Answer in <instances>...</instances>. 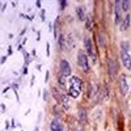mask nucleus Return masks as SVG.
I'll return each instance as SVG.
<instances>
[{
  "label": "nucleus",
  "instance_id": "nucleus-17",
  "mask_svg": "<svg viewBox=\"0 0 131 131\" xmlns=\"http://www.w3.org/2000/svg\"><path fill=\"white\" fill-rule=\"evenodd\" d=\"M38 4V7H40V1H37L36 2V5Z\"/></svg>",
  "mask_w": 131,
  "mask_h": 131
},
{
  "label": "nucleus",
  "instance_id": "nucleus-15",
  "mask_svg": "<svg viewBox=\"0 0 131 131\" xmlns=\"http://www.w3.org/2000/svg\"><path fill=\"white\" fill-rule=\"evenodd\" d=\"M54 38H57V24L54 23Z\"/></svg>",
  "mask_w": 131,
  "mask_h": 131
},
{
  "label": "nucleus",
  "instance_id": "nucleus-5",
  "mask_svg": "<svg viewBox=\"0 0 131 131\" xmlns=\"http://www.w3.org/2000/svg\"><path fill=\"white\" fill-rule=\"evenodd\" d=\"M115 23L119 24L121 19V2L117 0L115 2Z\"/></svg>",
  "mask_w": 131,
  "mask_h": 131
},
{
  "label": "nucleus",
  "instance_id": "nucleus-2",
  "mask_svg": "<svg viewBox=\"0 0 131 131\" xmlns=\"http://www.w3.org/2000/svg\"><path fill=\"white\" fill-rule=\"evenodd\" d=\"M78 64L85 72H87L89 70V65L88 58L83 52L80 51L78 53Z\"/></svg>",
  "mask_w": 131,
  "mask_h": 131
},
{
  "label": "nucleus",
  "instance_id": "nucleus-4",
  "mask_svg": "<svg viewBox=\"0 0 131 131\" xmlns=\"http://www.w3.org/2000/svg\"><path fill=\"white\" fill-rule=\"evenodd\" d=\"M119 87H120V91L123 95H125L128 92V85L127 83V78L124 74H122L119 79Z\"/></svg>",
  "mask_w": 131,
  "mask_h": 131
},
{
  "label": "nucleus",
  "instance_id": "nucleus-13",
  "mask_svg": "<svg viewBox=\"0 0 131 131\" xmlns=\"http://www.w3.org/2000/svg\"><path fill=\"white\" fill-rule=\"evenodd\" d=\"M129 5H130V2L128 0H124L122 2V9L124 11H127L129 8Z\"/></svg>",
  "mask_w": 131,
  "mask_h": 131
},
{
  "label": "nucleus",
  "instance_id": "nucleus-3",
  "mask_svg": "<svg viewBox=\"0 0 131 131\" xmlns=\"http://www.w3.org/2000/svg\"><path fill=\"white\" fill-rule=\"evenodd\" d=\"M60 70H61V72L63 76H64V77H68V76H70L71 75L72 70H71L70 64H69V62L67 60H62L60 62Z\"/></svg>",
  "mask_w": 131,
  "mask_h": 131
},
{
  "label": "nucleus",
  "instance_id": "nucleus-12",
  "mask_svg": "<svg viewBox=\"0 0 131 131\" xmlns=\"http://www.w3.org/2000/svg\"><path fill=\"white\" fill-rule=\"evenodd\" d=\"M76 12L78 14V17L81 21H83L85 20V13H84L83 10L81 7H78L76 9Z\"/></svg>",
  "mask_w": 131,
  "mask_h": 131
},
{
  "label": "nucleus",
  "instance_id": "nucleus-9",
  "mask_svg": "<svg viewBox=\"0 0 131 131\" xmlns=\"http://www.w3.org/2000/svg\"><path fill=\"white\" fill-rule=\"evenodd\" d=\"M130 16L129 15H127V16L125 17V20L123 21L122 24L120 26V28H119L120 31H123L127 30V28L130 26Z\"/></svg>",
  "mask_w": 131,
  "mask_h": 131
},
{
  "label": "nucleus",
  "instance_id": "nucleus-10",
  "mask_svg": "<svg viewBox=\"0 0 131 131\" xmlns=\"http://www.w3.org/2000/svg\"><path fill=\"white\" fill-rule=\"evenodd\" d=\"M84 43H85V49L86 50L87 53L91 55L92 54V42H91L90 37H86L84 40Z\"/></svg>",
  "mask_w": 131,
  "mask_h": 131
},
{
  "label": "nucleus",
  "instance_id": "nucleus-11",
  "mask_svg": "<svg viewBox=\"0 0 131 131\" xmlns=\"http://www.w3.org/2000/svg\"><path fill=\"white\" fill-rule=\"evenodd\" d=\"M78 116H79V119L82 123H85L87 119V116H86V112L85 109L80 108L78 111Z\"/></svg>",
  "mask_w": 131,
  "mask_h": 131
},
{
  "label": "nucleus",
  "instance_id": "nucleus-7",
  "mask_svg": "<svg viewBox=\"0 0 131 131\" xmlns=\"http://www.w3.org/2000/svg\"><path fill=\"white\" fill-rule=\"evenodd\" d=\"M51 131H64V127L57 119L52 120L51 123Z\"/></svg>",
  "mask_w": 131,
  "mask_h": 131
},
{
  "label": "nucleus",
  "instance_id": "nucleus-1",
  "mask_svg": "<svg viewBox=\"0 0 131 131\" xmlns=\"http://www.w3.org/2000/svg\"><path fill=\"white\" fill-rule=\"evenodd\" d=\"M69 94L73 98H78L82 89V81L77 76H73L70 81Z\"/></svg>",
  "mask_w": 131,
  "mask_h": 131
},
{
  "label": "nucleus",
  "instance_id": "nucleus-14",
  "mask_svg": "<svg viewBox=\"0 0 131 131\" xmlns=\"http://www.w3.org/2000/svg\"><path fill=\"white\" fill-rule=\"evenodd\" d=\"M50 45H49V43H47V57H49L50 56Z\"/></svg>",
  "mask_w": 131,
  "mask_h": 131
},
{
  "label": "nucleus",
  "instance_id": "nucleus-6",
  "mask_svg": "<svg viewBox=\"0 0 131 131\" xmlns=\"http://www.w3.org/2000/svg\"><path fill=\"white\" fill-rule=\"evenodd\" d=\"M121 59L123 64L127 70L131 69V57L128 52L126 51H122L121 52Z\"/></svg>",
  "mask_w": 131,
  "mask_h": 131
},
{
  "label": "nucleus",
  "instance_id": "nucleus-16",
  "mask_svg": "<svg viewBox=\"0 0 131 131\" xmlns=\"http://www.w3.org/2000/svg\"><path fill=\"white\" fill-rule=\"evenodd\" d=\"M49 79V71H47L46 72V78H45V82H47Z\"/></svg>",
  "mask_w": 131,
  "mask_h": 131
},
{
  "label": "nucleus",
  "instance_id": "nucleus-8",
  "mask_svg": "<svg viewBox=\"0 0 131 131\" xmlns=\"http://www.w3.org/2000/svg\"><path fill=\"white\" fill-rule=\"evenodd\" d=\"M108 70L110 75L112 77H114L116 73V65L112 59L108 60Z\"/></svg>",
  "mask_w": 131,
  "mask_h": 131
}]
</instances>
